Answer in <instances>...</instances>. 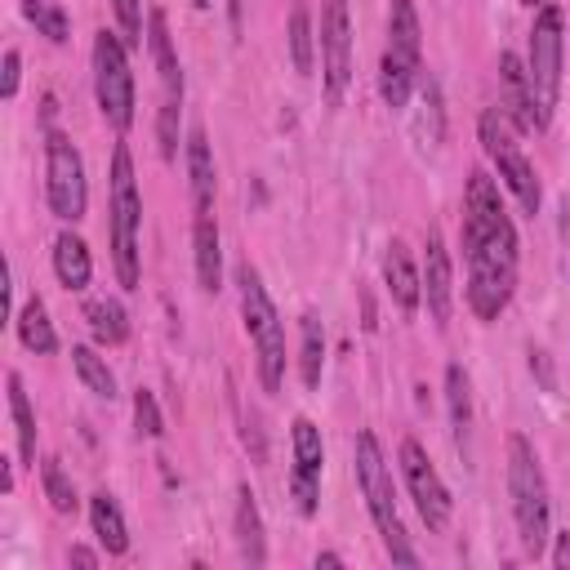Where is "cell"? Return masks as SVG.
<instances>
[{"label": "cell", "mask_w": 570, "mask_h": 570, "mask_svg": "<svg viewBox=\"0 0 570 570\" xmlns=\"http://www.w3.org/2000/svg\"><path fill=\"white\" fill-rule=\"evenodd\" d=\"M508 494H512L517 539L525 557H543L552 539V499H548V476L539 468V454L521 432L508 436Z\"/></svg>", "instance_id": "4"}, {"label": "cell", "mask_w": 570, "mask_h": 570, "mask_svg": "<svg viewBox=\"0 0 570 570\" xmlns=\"http://www.w3.org/2000/svg\"><path fill=\"white\" fill-rule=\"evenodd\" d=\"M134 423H138V432L142 436H165V419H160V405H156V396L147 392V387H138L134 392Z\"/></svg>", "instance_id": "33"}, {"label": "cell", "mask_w": 570, "mask_h": 570, "mask_svg": "<svg viewBox=\"0 0 570 570\" xmlns=\"http://www.w3.org/2000/svg\"><path fill=\"white\" fill-rule=\"evenodd\" d=\"M22 85V53L18 49H4V67H0V98H13Z\"/></svg>", "instance_id": "35"}, {"label": "cell", "mask_w": 570, "mask_h": 570, "mask_svg": "<svg viewBox=\"0 0 570 570\" xmlns=\"http://www.w3.org/2000/svg\"><path fill=\"white\" fill-rule=\"evenodd\" d=\"M285 36H289V62H294V71L298 76H312V67H316V31H312V9L303 0L289 9Z\"/></svg>", "instance_id": "28"}, {"label": "cell", "mask_w": 570, "mask_h": 570, "mask_svg": "<svg viewBox=\"0 0 570 570\" xmlns=\"http://www.w3.org/2000/svg\"><path fill=\"white\" fill-rule=\"evenodd\" d=\"M45 196H49V209L58 223H80L89 209L85 156L62 129L45 134Z\"/></svg>", "instance_id": "10"}, {"label": "cell", "mask_w": 570, "mask_h": 570, "mask_svg": "<svg viewBox=\"0 0 570 570\" xmlns=\"http://www.w3.org/2000/svg\"><path fill=\"white\" fill-rule=\"evenodd\" d=\"M22 18H27L45 40H53V45H67V40H71V18H67V9L53 4V0H22Z\"/></svg>", "instance_id": "30"}, {"label": "cell", "mask_w": 570, "mask_h": 570, "mask_svg": "<svg viewBox=\"0 0 570 570\" xmlns=\"http://www.w3.org/2000/svg\"><path fill=\"white\" fill-rule=\"evenodd\" d=\"M147 45H151V62H156V76L165 85V102L183 107V62L174 53V36H169V22L160 9L147 13Z\"/></svg>", "instance_id": "17"}, {"label": "cell", "mask_w": 570, "mask_h": 570, "mask_svg": "<svg viewBox=\"0 0 570 570\" xmlns=\"http://www.w3.org/2000/svg\"><path fill=\"white\" fill-rule=\"evenodd\" d=\"M298 330H303V343H298V379H303V387H316L321 383V370H325V325H321L316 312H303Z\"/></svg>", "instance_id": "29"}, {"label": "cell", "mask_w": 570, "mask_h": 570, "mask_svg": "<svg viewBox=\"0 0 570 570\" xmlns=\"http://www.w3.org/2000/svg\"><path fill=\"white\" fill-rule=\"evenodd\" d=\"M383 285H387L392 303H396L405 316L419 312V303H423V272L414 267L405 240H392V245L383 249Z\"/></svg>", "instance_id": "16"}, {"label": "cell", "mask_w": 570, "mask_h": 570, "mask_svg": "<svg viewBox=\"0 0 570 570\" xmlns=\"http://www.w3.org/2000/svg\"><path fill=\"white\" fill-rule=\"evenodd\" d=\"M476 142H481L485 160L494 165L499 183L517 196V205H521L525 214H539V205H543V187H539L534 165L525 160V151H521V142H517L512 120L503 116V107H485V111H481V120H476Z\"/></svg>", "instance_id": "8"}, {"label": "cell", "mask_w": 570, "mask_h": 570, "mask_svg": "<svg viewBox=\"0 0 570 570\" xmlns=\"http://www.w3.org/2000/svg\"><path fill=\"white\" fill-rule=\"evenodd\" d=\"M187 187H191V209L196 214H214V151H209V134L200 125L187 129Z\"/></svg>", "instance_id": "19"}, {"label": "cell", "mask_w": 570, "mask_h": 570, "mask_svg": "<svg viewBox=\"0 0 570 570\" xmlns=\"http://www.w3.org/2000/svg\"><path fill=\"white\" fill-rule=\"evenodd\" d=\"M191 4H196V9H209V4H214V0H191Z\"/></svg>", "instance_id": "41"}, {"label": "cell", "mask_w": 570, "mask_h": 570, "mask_svg": "<svg viewBox=\"0 0 570 570\" xmlns=\"http://www.w3.org/2000/svg\"><path fill=\"white\" fill-rule=\"evenodd\" d=\"M0 490H4V494L13 490V463H9V459H0Z\"/></svg>", "instance_id": "38"}, {"label": "cell", "mask_w": 570, "mask_h": 570, "mask_svg": "<svg viewBox=\"0 0 570 570\" xmlns=\"http://www.w3.org/2000/svg\"><path fill=\"white\" fill-rule=\"evenodd\" d=\"M552 539H557V543H552V566H557V570H570V530H557Z\"/></svg>", "instance_id": "36"}, {"label": "cell", "mask_w": 570, "mask_h": 570, "mask_svg": "<svg viewBox=\"0 0 570 570\" xmlns=\"http://www.w3.org/2000/svg\"><path fill=\"white\" fill-rule=\"evenodd\" d=\"M85 321L98 347H120L129 338V312L120 307V298H94L85 307Z\"/></svg>", "instance_id": "26"}, {"label": "cell", "mask_w": 570, "mask_h": 570, "mask_svg": "<svg viewBox=\"0 0 570 570\" xmlns=\"http://www.w3.org/2000/svg\"><path fill=\"white\" fill-rule=\"evenodd\" d=\"M396 463H401L405 490H410V499H414V508H419L423 525H428V530H445V525H450V512H454V499H450V490H445L441 472L432 468L428 450H423L414 436H405V441H401V450H396Z\"/></svg>", "instance_id": "11"}, {"label": "cell", "mask_w": 570, "mask_h": 570, "mask_svg": "<svg viewBox=\"0 0 570 570\" xmlns=\"http://www.w3.org/2000/svg\"><path fill=\"white\" fill-rule=\"evenodd\" d=\"M352 468H356V485H361V494H365L370 521H374V530H379L387 557H392L396 566H419V552L410 548L405 525H401V517H396L392 463H387V454H383V445H379V436H374L370 428H361L356 441H352Z\"/></svg>", "instance_id": "3"}, {"label": "cell", "mask_w": 570, "mask_h": 570, "mask_svg": "<svg viewBox=\"0 0 570 570\" xmlns=\"http://www.w3.org/2000/svg\"><path fill=\"white\" fill-rule=\"evenodd\" d=\"M4 387H9V419H13V436H18V463H36V410H31V396L22 387V374H4Z\"/></svg>", "instance_id": "25"}, {"label": "cell", "mask_w": 570, "mask_h": 570, "mask_svg": "<svg viewBox=\"0 0 570 570\" xmlns=\"http://www.w3.org/2000/svg\"><path fill=\"white\" fill-rule=\"evenodd\" d=\"M236 289H240V321H245V334H249V347H254L258 383H263L267 396H276L281 383H285V321H281L258 267L240 263L236 267Z\"/></svg>", "instance_id": "5"}, {"label": "cell", "mask_w": 570, "mask_h": 570, "mask_svg": "<svg viewBox=\"0 0 570 570\" xmlns=\"http://www.w3.org/2000/svg\"><path fill=\"white\" fill-rule=\"evenodd\" d=\"M178 116H183V107L160 102V116H156V142H160V160H165V165L178 160Z\"/></svg>", "instance_id": "32"}, {"label": "cell", "mask_w": 570, "mask_h": 570, "mask_svg": "<svg viewBox=\"0 0 570 570\" xmlns=\"http://www.w3.org/2000/svg\"><path fill=\"white\" fill-rule=\"evenodd\" d=\"M53 276H58V285H62V289H71V294L89 289V276H94V258H89V245H85V236H76L71 227L53 236Z\"/></svg>", "instance_id": "20"}, {"label": "cell", "mask_w": 570, "mask_h": 570, "mask_svg": "<svg viewBox=\"0 0 570 570\" xmlns=\"http://www.w3.org/2000/svg\"><path fill=\"white\" fill-rule=\"evenodd\" d=\"M321 80L325 102L338 107L352 85V13L347 0H321Z\"/></svg>", "instance_id": "12"}, {"label": "cell", "mask_w": 570, "mask_h": 570, "mask_svg": "<svg viewBox=\"0 0 570 570\" xmlns=\"http://www.w3.org/2000/svg\"><path fill=\"white\" fill-rule=\"evenodd\" d=\"M71 370H76V379H80L98 401H116V396H120V392H116V374H111L107 356H98V347L76 343V347H71Z\"/></svg>", "instance_id": "27"}, {"label": "cell", "mask_w": 570, "mask_h": 570, "mask_svg": "<svg viewBox=\"0 0 570 570\" xmlns=\"http://www.w3.org/2000/svg\"><path fill=\"white\" fill-rule=\"evenodd\" d=\"M499 85H503V116L521 129V134H539V120H534V89H530V76H525V62L517 53H499Z\"/></svg>", "instance_id": "15"}, {"label": "cell", "mask_w": 570, "mask_h": 570, "mask_svg": "<svg viewBox=\"0 0 570 570\" xmlns=\"http://www.w3.org/2000/svg\"><path fill=\"white\" fill-rule=\"evenodd\" d=\"M111 9H116V27H120L125 45L138 49L142 45V4L138 0H111Z\"/></svg>", "instance_id": "34"}, {"label": "cell", "mask_w": 570, "mask_h": 570, "mask_svg": "<svg viewBox=\"0 0 570 570\" xmlns=\"http://www.w3.org/2000/svg\"><path fill=\"white\" fill-rule=\"evenodd\" d=\"M423 303H428V316H432L436 325L450 321V303H454V267H450V249H445L436 223H432L428 236H423Z\"/></svg>", "instance_id": "14"}, {"label": "cell", "mask_w": 570, "mask_h": 570, "mask_svg": "<svg viewBox=\"0 0 570 570\" xmlns=\"http://www.w3.org/2000/svg\"><path fill=\"white\" fill-rule=\"evenodd\" d=\"M521 4H525V9H539V4H548V0H521Z\"/></svg>", "instance_id": "40"}, {"label": "cell", "mask_w": 570, "mask_h": 570, "mask_svg": "<svg viewBox=\"0 0 570 570\" xmlns=\"http://www.w3.org/2000/svg\"><path fill=\"white\" fill-rule=\"evenodd\" d=\"M232 525H236L240 561L263 566V561H267V534H263V512H258V499H254L249 485L236 490V517H232Z\"/></svg>", "instance_id": "22"}, {"label": "cell", "mask_w": 570, "mask_h": 570, "mask_svg": "<svg viewBox=\"0 0 570 570\" xmlns=\"http://www.w3.org/2000/svg\"><path fill=\"white\" fill-rule=\"evenodd\" d=\"M13 330H18V338H22V347H27V352H36V356L58 352V330H53V321H49V312H45V303H40L36 294L18 307Z\"/></svg>", "instance_id": "24"}, {"label": "cell", "mask_w": 570, "mask_h": 570, "mask_svg": "<svg viewBox=\"0 0 570 570\" xmlns=\"http://www.w3.org/2000/svg\"><path fill=\"white\" fill-rule=\"evenodd\" d=\"M191 258H196V285L205 294H218L223 289V240H218L214 214L191 218Z\"/></svg>", "instance_id": "18"}, {"label": "cell", "mask_w": 570, "mask_h": 570, "mask_svg": "<svg viewBox=\"0 0 570 570\" xmlns=\"http://www.w3.org/2000/svg\"><path fill=\"white\" fill-rule=\"evenodd\" d=\"M316 566H343V557L338 552H316Z\"/></svg>", "instance_id": "39"}, {"label": "cell", "mask_w": 570, "mask_h": 570, "mask_svg": "<svg viewBox=\"0 0 570 570\" xmlns=\"http://www.w3.org/2000/svg\"><path fill=\"white\" fill-rule=\"evenodd\" d=\"M89 530L98 534L107 557H125L129 552V525H125V512H120L116 494H107V490L89 494Z\"/></svg>", "instance_id": "21"}, {"label": "cell", "mask_w": 570, "mask_h": 570, "mask_svg": "<svg viewBox=\"0 0 570 570\" xmlns=\"http://www.w3.org/2000/svg\"><path fill=\"white\" fill-rule=\"evenodd\" d=\"M94 98H98V111L102 120L116 129V134H129L134 125V71H129V45L120 31H94Z\"/></svg>", "instance_id": "9"}, {"label": "cell", "mask_w": 570, "mask_h": 570, "mask_svg": "<svg viewBox=\"0 0 570 570\" xmlns=\"http://www.w3.org/2000/svg\"><path fill=\"white\" fill-rule=\"evenodd\" d=\"M459 240L468 263V307L476 321H499L517 289V227L485 169L468 174Z\"/></svg>", "instance_id": "1"}, {"label": "cell", "mask_w": 570, "mask_h": 570, "mask_svg": "<svg viewBox=\"0 0 570 570\" xmlns=\"http://www.w3.org/2000/svg\"><path fill=\"white\" fill-rule=\"evenodd\" d=\"M445 405H450V432L454 445L468 450V432H472V379L459 361L445 365Z\"/></svg>", "instance_id": "23"}, {"label": "cell", "mask_w": 570, "mask_h": 570, "mask_svg": "<svg viewBox=\"0 0 570 570\" xmlns=\"http://www.w3.org/2000/svg\"><path fill=\"white\" fill-rule=\"evenodd\" d=\"M40 485H45V499H49V508H53V512L71 517V512L80 508L76 485H71V476L62 472V463H58L53 454H49V459H40Z\"/></svg>", "instance_id": "31"}, {"label": "cell", "mask_w": 570, "mask_h": 570, "mask_svg": "<svg viewBox=\"0 0 570 570\" xmlns=\"http://www.w3.org/2000/svg\"><path fill=\"white\" fill-rule=\"evenodd\" d=\"M289 450H294V468H289L294 508H298V517H316V508H321V472H325V441H321V428L307 414H298L289 423Z\"/></svg>", "instance_id": "13"}, {"label": "cell", "mask_w": 570, "mask_h": 570, "mask_svg": "<svg viewBox=\"0 0 570 570\" xmlns=\"http://www.w3.org/2000/svg\"><path fill=\"white\" fill-rule=\"evenodd\" d=\"M423 71V31H419V13L414 0H392L387 9V45L379 58V94L392 111H405L414 85Z\"/></svg>", "instance_id": "7"}, {"label": "cell", "mask_w": 570, "mask_h": 570, "mask_svg": "<svg viewBox=\"0 0 570 570\" xmlns=\"http://www.w3.org/2000/svg\"><path fill=\"white\" fill-rule=\"evenodd\" d=\"M107 245L120 289H138L142 281V191L134 178V156L125 142L111 151V183H107Z\"/></svg>", "instance_id": "2"}, {"label": "cell", "mask_w": 570, "mask_h": 570, "mask_svg": "<svg viewBox=\"0 0 570 570\" xmlns=\"http://www.w3.org/2000/svg\"><path fill=\"white\" fill-rule=\"evenodd\" d=\"M561 67H566V13L561 4H539L530 22V45H525V76L534 89V120L548 129L557 98H561Z\"/></svg>", "instance_id": "6"}, {"label": "cell", "mask_w": 570, "mask_h": 570, "mask_svg": "<svg viewBox=\"0 0 570 570\" xmlns=\"http://www.w3.org/2000/svg\"><path fill=\"white\" fill-rule=\"evenodd\" d=\"M67 561H71V566H98V561H102V557H98V552H94V548H85V543H76V548H71V552H67Z\"/></svg>", "instance_id": "37"}]
</instances>
